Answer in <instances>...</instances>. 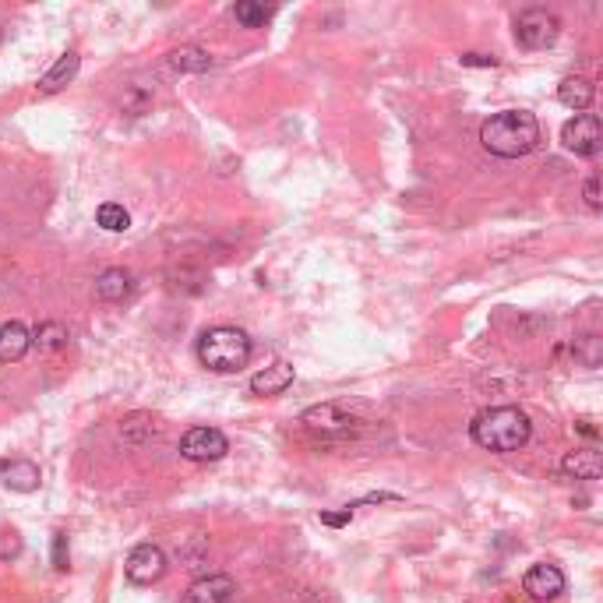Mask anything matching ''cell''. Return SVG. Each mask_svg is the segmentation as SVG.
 <instances>
[{"mask_svg":"<svg viewBox=\"0 0 603 603\" xmlns=\"http://www.w3.org/2000/svg\"><path fill=\"white\" fill-rule=\"evenodd\" d=\"M480 145L498 159H519L540 145V120L529 110H501L480 124Z\"/></svg>","mask_w":603,"mask_h":603,"instance_id":"6da1fadb","label":"cell"},{"mask_svg":"<svg viewBox=\"0 0 603 603\" xmlns=\"http://www.w3.org/2000/svg\"><path fill=\"white\" fill-rule=\"evenodd\" d=\"M469 434L487 452H519L529 441V434H533V424H529V417L519 406H494V410H484L473 417Z\"/></svg>","mask_w":603,"mask_h":603,"instance_id":"7a4b0ae2","label":"cell"},{"mask_svg":"<svg viewBox=\"0 0 603 603\" xmlns=\"http://www.w3.org/2000/svg\"><path fill=\"white\" fill-rule=\"evenodd\" d=\"M198 360L201 367H209V371L216 374L240 371V367H247V360H251V335L233 325L205 328L198 339Z\"/></svg>","mask_w":603,"mask_h":603,"instance_id":"3957f363","label":"cell"},{"mask_svg":"<svg viewBox=\"0 0 603 603\" xmlns=\"http://www.w3.org/2000/svg\"><path fill=\"white\" fill-rule=\"evenodd\" d=\"M561 36V18L547 8H526L515 18V43L526 50H547Z\"/></svg>","mask_w":603,"mask_h":603,"instance_id":"277c9868","label":"cell"},{"mask_svg":"<svg viewBox=\"0 0 603 603\" xmlns=\"http://www.w3.org/2000/svg\"><path fill=\"white\" fill-rule=\"evenodd\" d=\"M600 142H603L600 120H596L593 113H575V117L561 127V145L582 159H593L596 152H600Z\"/></svg>","mask_w":603,"mask_h":603,"instance_id":"5b68a950","label":"cell"},{"mask_svg":"<svg viewBox=\"0 0 603 603\" xmlns=\"http://www.w3.org/2000/svg\"><path fill=\"white\" fill-rule=\"evenodd\" d=\"M124 575L131 586H152L166 575V554L156 544H138L124 561Z\"/></svg>","mask_w":603,"mask_h":603,"instance_id":"8992f818","label":"cell"},{"mask_svg":"<svg viewBox=\"0 0 603 603\" xmlns=\"http://www.w3.org/2000/svg\"><path fill=\"white\" fill-rule=\"evenodd\" d=\"M226 452H230V441L216 427H191L180 438V455L191 462H219Z\"/></svg>","mask_w":603,"mask_h":603,"instance_id":"52a82bcc","label":"cell"},{"mask_svg":"<svg viewBox=\"0 0 603 603\" xmlns=\"http://www.w3.org/2000/svg\"><path fill=\"white\" fill-rule=\"evenodd\" d=\"M522 589L533 596L536 603H547V600H558L565 593V572L558 565H533L522 579Z\"/></svg>","mask_w":603,"mask_h":603,"instance_id":"ba28073f","label":"cell"},{"mask_svg":"<svg viewBox=\"0 0 603 603\" xmlns=\"http://www.w3.org/2000/svg\"><path fill=\"white\" fill-rule=\"evenodd\" d=\"M300 424L307 427V431H314V434H350V427H353V420L346 417L335 402H321V406H311V410H304V417H300Z\"/></svg>","mask_w":603,"mask_h":603,"instance_id":"9c48e42d","label":"cell"},{"mask_svg":"<svg viewBox=\"0 0 603 603\" xmlns=\"http://www.w3.org/2000/svg\"><path fill=\"white\" fill-rule=\"evenodd\" d=\"M0 480H4L8 491L32 494V491H39V484H43V473H39V466L29 459H4L0 462Z\"/></svg>","mask_w":603,"mask_h":603,"instance_id":"30bf717a","label":"cell"},{"mask_svg":"<svg viewBox=\"0 0 603 603\" xmlns=\"http://www.w3.org/2000/svg\"><path fill=\"white\" fill-rule=\"evenodd\" d=\"M290 385H293V367L286 364V360H276V364H268L265 371H258V374L251 378V392L261 395V399L283 395Z\"/></svg>","mask_w":603,"mask_h":603,"instance_id":"8fae6325","label":"cell"},{"mask_svg":"<svg viewBox=\"0 0 603 603\" xmlns=\"http://www.w3.org/2000/svg\"><path fill=\"white\" fill-rule=\"evenodd\" d=\"M32 350V332L22 321H4L0 325V364H15Z\"/></svg>","mask_w":603,"mask_h":603,"instance_id":"7c38bea8","label":"cell"},{"mask_svg":"<svg viewBox=\"0 0 603 603\" xmlns=\"http://www.w3.org/2000/svg\"><path fill=\"white\" fill-rule=\"evenodd\" d=\"M233 593H237V586L230 575H209L187 589V603H230Z\"/></svg>","mask_w":603,"mask_h":603,"instance_id":"4fadbf2b","label":"cell"},{"mask_svg":"<svg viewBox=\"0 0 603 603\" xmlns=\"http://www.w3.org/2000/svg\"><path fill=\"white\" fill-rule=\"evenodd\" d=\"M561 473L575 480H596L603 473V459L596 448H572V452L561 459Z\"/></svg>","mask_w":603,"mask_h":603,"instance_id":"5bb4252c","label":"cell"},{"mask_svg":"<svg viewBox=\"0 0 603 603\" xmlns=\"http://www.w3.org/2000/svg\"><path fill=\"white\" fill-rule=\"evenodd\" d=\"M134 279L127 268H106L96 276V297L106 300V304H120L124 297H131Z\"/></svg>","mask_w":603,"mask_h":603,"instance_id":"9a60e30c","label":"cell"},{"mask_svg":"<svg viewBox=\"0 0 603 603\" xmlns=\"http://www.w3.org/2000/svg\"><path fill=\"white\" fill-rule=\"evenodd\" d=\"M593 96H596L593 82L582 78V75H568L565 82L558 85V103L568 106V110H575V113L589 110V106H593Z\"/></svg>","mask_w":603,"mask_h":603,"instance_id":"2e32d148","label":"cell"},{"mask_svg":"<svg viewBox=\"0 0 603 603\" xmlns=\"http://www.w3.org/2000/svg\"><path fill=\"white\" fill-rule=\"evenodd\" d=\"M78 67H82V57H78L75 50H64V53H60L57 64H53L50 71L39 78V92H60L67 82H75Z\"/></svg>","mask_w":603,"mask_h":603,"instance_id":"e0dca14e","label":"cell"},{"mask_svg":"<svg viewBox=\"0 0 603 603\" xmlns=\"http://www.w3.org/2000/svg\"><path fill=\"white\" fill-rule=\"evenodd\" d=\"M170 67L180 75H205L212 67V57L201 46H180V50L170 53Z\"/></svg>","mask_w":603,"mask_h":603,"instance_id":"ac0fdd59","label":"cell"},{"mask_svg":"<svg viewBox=\"0 0 603 603\" xmlns=\"http://www.w3.org/2000/svg\"><path fill=\"white\" fill-rule=\"evenodd\" d=\"M120 438L127 445H145L149 438H156V424H152L149 413H131V417L120 420Z\"/></svg>","mask_w":603,"mask_h":603,"instance_id":"d6986e66","label":"cell"},{"mask_svg":"<svg viewBox=\"0 0 603 603\" xmlns=\"http://www.w3.org/2000/svg\"><path fill=\"white\" fill-rule=\"evenodd\" d=\"M67 328L60 325V321H43V325L32 332V343L39 346V353H57V350H64L67 346Z\"/></svg>","mask_w":603,"mask_h":603,"instance_id":"ffe728a7","label":"cell"},{"mask_svg":"<svg viewBox=\"0 0 603 603\" xmlns=\"http://www.w3.org/2000/svg\"><path fill=\"white\" fill-rule=\"evenodd\" d=\"M96 223L103 226V230H110V233H124L127 226H131V216H127L124 205H117V201H106V205H99Z\"/></svg>","mask_w":603,"mask_h":603,"instance_id":"44dd1931","label":"cell"},{"mask_svg":"<svg viewBox=\"0 0 603 603\" xmlns=\"http://www.w3.org/2000/svg\"><path fill=\"white\" fill-rule=\"evenodd\" d=\"M233 18H237L240 25H247V29H261V25L272 18V8H265V4H251V0H240L237 8H233Z\"/></svg>","mask_w":603,"mask_h":603,"instance_id":"7402d4cb","label":"cell"},{"mask_svg":"<svg viewBox=\"0 0 603 603\" xmlns=\"http://www.w3.org/2000/svg\"><path fill=\"white\" fill-rule=\"evenodd\" d=\"M71 565V551H67V533H57L53 536V568L57 572H67Z\"/></svg>","mask_w":603,"mask_h":603,"instance_id":"603a6c76","label":"cell"},{"mask_svg":"<svg viewBox=\"0 0 603 603\" xmlns=\"http://www.w3.org/2000/svg\"><path fill=\"white\" fill-rule=\"evenodd\" d=\"M353 522V505L339 508V512H321V526H332V529H343Z\"/></svg>","mask_w":603,"mask_h":603,"instance_id":"cb8c5ba5","label":"cell"},{"mask_svg":"<svg viewBox=\"0 0 603 603\" xmlns=\"http://www.w3.org/2000/svg\"><path fill=\"white\" fill-rule=\"evenodd\" d=\"M462 67H498V57H487V53H462Z\"/></svg>","mask_w":603,"mask_h":603,"instance_id":"d4e9b609","label":"cell"},{"mask_svg":"<svg viewBox=\"0 0 603 603\" xmlns=\"http://www.w3.org/2000/svg\"><path fill=\"white\" fill-rule=\"evenodd\" d=\"M586 205L593 212H600V184H596V177L586 180Z\"/></svg>","mask_w":603,"mask_h":603,"instance_id":"484cf974","label":"cell"},{"mask_svg":"<svg viewBox=\"0 0 603 603\" xmlns=\"http://www.w3.org/2000/svg\"><path fill=\"white\" fill-rule=\"evenodd\" d=\"M582 343H586V353H582V360H586V367H596V364H600V357H596V335H586Z\"/></svg>","mask_w":603,"mask_h":603,"instance_id":"4316f807","label":"cell"},{"mask_svg":"<svg viewBox=\"0 0 603 603\" xmlns=\"http://www.w3.org/2000/svg\"><path fill=\"white\" fill-rule=\"evenodd\" d=\"M579 431L586 434V438H596V431H593V427H589V420H579Z\"/></svg>","mask_w":603,"mask_h":603,"instance_id":"83f0119b","label":"cell"}]
</instances>
